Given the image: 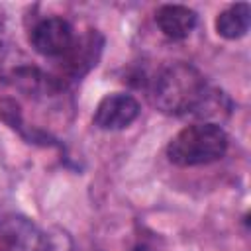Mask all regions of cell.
<instances>
[{"instance_id": "6da1fadb", "label": "cell", "mask_w": 251, "mask_h": 251, "mask_svg": "<svg viewBox=\"0 0 251 251\" xmlns=\"http://www.w3.org/2000/svg\"><path fill=\"white\" fill-rule=\"evenodd\" d=\"M210 86L202 73L184 61L163 67L151 84V100L163 114L196 118Z\"/></svg>"}, {"instance_id": "7a4b0ae2", "label": "cell", "mask_w": 251, "mask_h": 251, "mask_svg": "<svg viewBox=\"0 0 251 251\" xmlns=\"http://www.w3.org/2000/svg\"><path fill=\"white\" fill-rule=\"evenodd\" d=\"M227 151V133L214 122L182 127L167 145V157L178 167H198L222 159Z\"/></svg>"}, {"instance_id": "3957f363", "label": "cell", "mask_w": 251, "mask_h": 251, "mask_svg": "<svg viewBox=\"0 0 251 251\" xmlns=\"http://www.w3.org/2000/svg\"><path fill=\"white\" fill-rule=\"evenodd\" d=\"M31 47L43 57H65L75 45L73 25L63 18H45L31 27Z\"/></svg>"}, {"instance_id": "277c9868", "label": "cell", "mask_w": 251, "mask_h": 251, "mask_svg": "<svg viewBox=\"0 0 251 251\" xmlns=\"http://www.w3.org/2000/svg\"><path fill=\"white\" fill-rule=\"evenodd\" d=\"M139 116V102L126 92H112L106 94L96 110H94V124L106 131H118L131 126Z\"/></svg>"}, {"instance_id": "5b68a950", "label": "cell", "mask_w": 251, "mask_h": 251, "mask_svg": "<svg viewBox=\"0 0 251 251\" xmlns=\"http://www.w3.org/2000/svg\"><path fill=\"white\" fill-rule=\"evenodd\" d=\"M155 22L169 39H184L196 25V12L182 4H167L157 10Z\"/></svg>"}, {"instance_id": "8992f818", "label": "cell", "mask_w": 251, "mask_h": 251, "mask_svg": "<svg viewBox=\"0 0 251 251\" xmlns=\"http://www.w3.org/2000/svg\"><path fill=\"white\" fill-rule=\"evenodd\" d=\"M249 24H251L249 4L237 2L216 18V31L226 39H239L247 33Z\"/></svg>"}, {"instance_id": "52a82bcc", "label": "cell", "mask_w": 251, "mask_h": 251, "mask_svg": "<svg viewBox=\"0 0 251 251\" xmlns=\"http://www.w3.org/2000/svg\"><path fill=\"white\" fill-rule=\"evenodd\" d=\"M6 241L20 251H41V237L25 218H12L2 222Z\"/></svg>"}, {"instance_id": "ba28073f", "label": "cell", "mask_w": 251, "mask_h": 251, "mask_svg": "<svg viewBox=\"0 0 251 251\" xmlns=\"http://www.w3.org/2000/svg\"><path fill=\"white\" fill-rule=\"evenodd\" d=\"M131 251H151V249H149L147 245H137V247H133Z\"/></svg>"}]
</instances>
